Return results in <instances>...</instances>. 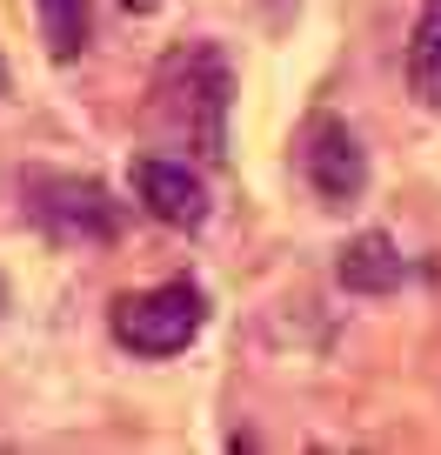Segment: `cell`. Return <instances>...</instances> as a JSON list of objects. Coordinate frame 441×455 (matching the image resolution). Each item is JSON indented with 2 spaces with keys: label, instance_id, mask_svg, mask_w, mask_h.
<instances>
[{
  "label": "cell",
  "instance_id": "cell-11",
  "mask_svg": "<svg viewBox=\"0 0 441 455\" xmlns=\"http://www.w3.org/2000/svg\"><path fill=\"white\" fill-rule=\"evenodd\" d=\"M0 315H7V282H0Z\"/></svg>",
  "mask_w": 441,
  "mask_h": 455
},
{
  "label": "cell",
  "instance_id": "cell-2",
  "mask_svg": "<svg viewBox=\"0 0 441 455\" xmlns=\"http://www.w3.org/2000/svg\"><path fill=\"white\" fill-rule=\"evenodd\" d=\"M107 328H114L121 348L134 355H181L187 341L208 328V295L194 282H161L141 288V295H121L107 308Z\"/></svg>",
  "mask_w": 441,
  "mask_h": 455
},
{
  "label": "cell",
  "instance_id": "cell-1",
  "mask_svg": "<svg viewBox=\"0 0 441 455\" xmlns=\"http://www.w3.org/2000/svg\"><path fill=\"white\" fill-rule=\"evenodd\" d=\"M228 100H234V74L221 60L214 41H187L161 60L154 74V121L174 134L181 148H194L201 161L228 155Z\"/></svg>",
  "mask_w": 441,
  "mask_h": 455
},
{
  "label": "cell",
  "instance_id": "cell-10",
  "mask_svg": "<svg viewBox=\"0 0 441 455\" xmlns=\"http://www.w3.org/2000/svg\"><path fill=\"white\" fill-rule=\"evenodd\" d=\"M0 94H7V60H0Z\"/></svg>",
  "mask_w": 441,
  "mask_h": 455
},
{
  "label": "cell",
  "instance_id": "cell-5",
  "mask_svg": "<svg viewBox=\"0 0 441 455\" xmlns=\"http://www.w3.org/2000/svg\"><path fill=\"white\" fill-rule=\"evenodd\" d=\"M134 201H141L161 228H181V235L208 228V214H214L208 181H201L187 161H168V155H141L134 161Z\"/></svg>",
  "mask_w": 441,
  "mask_h": 455
},
{
  "label": "cell",
  "instance_id": "cell-3",
  "mask_svg": "<svg viewBox=\"0 0 441 455\" xmlns=\"http://www.w3.org/2000/svg\"><path fill=\"white\" fill-rule=\"evenodd\" d=\"M28 214L54 235V242H81V248H100L121 235V201L107 195L100 181H87V174H34L28 181Z\"/></svg>",
  "mask_w": 441,
  "mask_h": 455
},
{
  "label": "cell",
  "instance_id": "cell-4",
  "mask_svg": "<svg viewBox=\"0 0 441 455\" xmlns=\"http://www.w3.org/2000/svg\"><path fill=\"white\" fill-rule=\"evenodd\" d=\"M295 161H301V181L327 208H355L368 195V148H361V134L348 128L342 114H308L301 141H295Z\"/></svg>",
  "mask_w": 441,
  "mask_h": 455
},
{
  "label": "cell",
  "instance_id": "cell-9",
  "mask_svg": "<svg viewBox=\"0 0 441 455\" xmlns=\"http://www.w3.org/2000/svg\"><path fill=\"white\" fill-rule=\"evenodd\" d=\"M121 7H128V14H161L168 0H121Z\"/></svg>",
  "mask_w": 441,
  "mask_h": 455
},
{
  "label": "cell",
  "instance_id": "cell-8",
  "mask_svg": "<svg viewBox=\"0 0 441 455\" xmlns=\"http://www.w3.org/2000/svg\"><path fill=\"white\" fill-rule=\"evenodd\" d=\"M41 7V41L54 60H74L87 47V0H34Z\"/></svg>",
  "mask_w": 441,
  "mask_h": 455
},
{
  "label": "cell",
  "instance_id": "cell-7",
  "mask_svg": "<svg viewBox=\"0 0 441 455\" xmlns=\"http://www.w3.org/2000/svg\"><path fill=\"white\" fill-rule=\"evenodd\" d=\"M408 87L421 108H441V0H421V20L408 41Z\"/></svg>",
  "mask_w": 441,
  "mask_h": 455
},
{
  "label": "cell",
  "instance_id": "cell-6",
  "mask_svg": "<svg viewBox=\"0 0 441 455\" xmlns=\"http://www.w3.org/2000/svg\"><path fill=\"white\" fill-rule=\"evenodd\" d=\"M335 282H342L348 295H395V288L408 282V261H401V248L388 242L382 228H361V235L342 242V255H335Z\"/></svg>",
  "mask_w": 441,
  "mask_h": 455
}]
</instances>
